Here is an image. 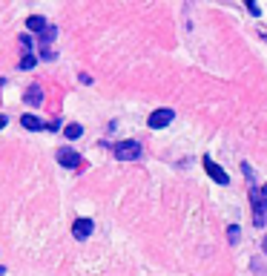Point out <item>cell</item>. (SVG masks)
Listing matches in <instances>:
<instances>
[{
  "label": "cell",
  "instance_id": "4fadbf2b",
  "mask_svg": "<svg viewBox=\"0 0 267 276\" xmlns=\"http://www.w3.org/2000/svg\"><path fill=\"white\" fill-rule=\"evenodd\" d=\"M35 64H37L35 55H23V58H20V66H17V69H32Z\"/></svg>",
  "mask_w": 267,
  "mask_h": 276
},
{
  "label": "cell",
  "instance_id": "9a60e30c",
  "mask_svg": "<svg viewBox=\"0 0 267 276\" xmlns=\"http://www.w3.org/2000/svg\"><path fill=\"white\" fill-rule=\"evenodd\" d=\"M3 126H6V115H0V130H3Z\"/></svg>",
  "mask_w": 267,
  "mask_h": 276
},
{
  "label": "cell",
  "instance_id": "7a4b0ae2",
  "mask_svg": "<svg viewBox=\"0 0 267 276\" xmlns=\"http://www.w3.org/2000/svg\"><path fill=\"white\" fill-rule=\"evenodd\" d=\"M118 161H138L144 147H141V141H118L115 147H112Z\"/></svg>",
  "mask_w": 267,
  "mask_h": 276
},
{
  "label": "cell",
  "instance_id": "5b68a950",
  "mask_svg": "<svg viewBox=\"0 0 267 276\" xmlns=\"http://www.w3.org/2000/svg\"><path fill=\"white\" fill-rule=\"evenodd\" d=\"M92 230H95L92 218H75V224H72V236L83 242V239H89V236H92Z\"/></svg>",
  "mask_w": 267,
  "mask_h": 276
},
{
  "label": "cell",
  "instance_id": "3957f363",
  "mask_svg": "<svg viewBox=\"0 0 267 276\" xmlns=\"http://www.w3.org/2000/svg\"><path fill=\"white\" fill-rule=\"evenodd\" d=\"M175 112L170 110V106H161V110H155V112L147 118V124H150V130H164L167 124H173Z\"/></svg>",
  "mask_w": 267,
  "mask_h": 276
},
{
  "label": "cell",
  "instance_id": "52a82bcc",
  "mask_svg": "<svg viewBox=\"0 0 267 276\" xmlns=\"http://www.w3.org/2000/svg\"><path fill=\"white\" fill-rule=\"evenodd\" d=\"M23 101L29 104V106H40V104H43V90H40V86H29V90H26V95H23Z\"/></svg>",
  "mask_w": 267,
  "mask_h": 276
},
{
  "label": "cell",
  "instance_id": "2e32d148",
  "mask_svg": "<svg viewBox=\"0 0 267 276\" xmlns=\"http://www.w3.org/2000/svg\"><path fill=\"white\" fill-rule=\"evenodd\" d=\"M265 253H267V236H265Z\"/></svg>",
  "mask_w": 267,
  "mask_h": 276
},
{
  "label": "cell",
  "instance_id": "9c48e42d",
  "mask_svg": "<svg viewBox=\"0 0 267 276\" xmlns=\"http://www.w3.org/2000/svg\"><path fill=\"white\" fill-rule=\"evenodd\" d=\"M20 124H23L26 130H32V132H37V130H43V126H46L37 115H23V118H20Z\"/></svg>",
  "mask_w": 267,
  "mask_h": 276
},
{
  "label": "cell",
  "instance_id": "ba28073f",
  "mask_svg": "<svg viewBox=\"0 0 267 276\" xmlns=\"http://www.w3.org/2000/svg\"><path fill=\"white\" fill-rule=\"evenodd\" d=\"M55 38H58V26H52V23H49L46 29H43L40 34H37V40H40V46H49L52 40H55Z\"/></svg>",
  "mask_w": 267,
  "mask_h": 276
},
{
  "label": "cell",
  "instance_id": "e0dca14e",
  "mask_svg": "<svg viewBox=\"0 0 267 276\" xmlns=\"http://www.w3.org/2000/svg\"><path fill=\"white\" fill-rule=\"evenodd\" d=\"M265 193H267V184H265Z\"/></svg>",
  "mask_w": 267,
  "mask_h": 276
},
{
  "label": "cell",
  "instance_id": "30bf717a",
  "mask_svg": "<svg viewBox=\"0 0 267 276\" xmlns=\"http://www.w3.org/2000/svg\"><path fill=\"white\" fill-rule=\"evenodd\" d=\"M26 26H29V32H43V29H46L49 23L43 20V18H40V14H32V18H29V20H26Z\"/></svg>",
  "mask_w": 267,
  "mask_h": 276
},
{
  "label": "cell",
  "instance_id": "7c38bea8",
  "mask_svg": "<svg viewBox=\"0 0 267 276\" xmlns=\"http://www.w3.org/2000/svg\"><path fill=\"white\" fill-rule=\"evenodd\" d=\"M239 239H242V228H239V224H230V228H227V242L236 244Z\"/></svg>",
  "mask_w": 267,
  "mask_h": 276
},
{
  "label": "cell",
  "instance_id": "8fae6325",
  "mask_svg": "<svg viewBox=\"0 0 267 276\" xmlns=\"http://www.w3.org/2000/svg\"><path fill=\"white\" fill-rule=\"evenodd\" d=\"M83 136V126L81 124H66V130H63V138H81Z\"/></svg>",
  "mask_w": 267,
  "mask_h": 276
},
{
  "label": "cell",
  "instance_id": "5bb4252c",
  "mask_svg": "<svg viewBox=\"0 0 267 276\" xmlns=\"http://www.w3.org/2000/svg\"><path fill=\"white\" fill-rule=\"evenodd\" d=\"M20 49L29 55V49H32V38H29V34H20Z\"/></svg>",
  "mask_w": 267,
  "mask_h": 276
},
{
  "label": "cell",
  "instance_id": "6da1fadb",
  "mask_svg": "<svg viewBox=\"0 0 267 276\" xmlns=\"http://www.w3.org/2000/svg\"><path fill=\"white\" fill-rule=\"evenodd\" d=\"M250 202H253V224L265 228L267 222V193H262L259 187H250Z\"/></svg>",
  "mask_w": 267,
  "mask_h": 276
},
{
  "label": "cell",
  "instance_id": "277c9868",
  "mask_svg": "<svg viewBox=\"0 0 267 276\" xmlns=\"http://www.w3.org/2000/svg\"><path fill=\"white\" fill-rule=\"evenodd\" d=\"M201 161H204V170H207V176H210V178H213L216 184H230V176L221 170V167H219V164H216L213 158H210V156H204Z\"/></svg>",
  "mask_w": 267,
  "mask_h": 276
},
{
  "label": "cell",
  "instance_id": "8992f818",
  "mask_svg": "<svg viewBox=\"0 0 267 276\" xmlns=\"http://www.w3.org/2000/svg\"><path fill=\"white\" fill-rule=\"evenodd\" d=\"M55 156H58L60 167H69V170H75V167H78V161H81V156H78L72 147H60Z\"/></svg>",
  "mask_w": 267,
  "mask_h": 276
},
{
  "label": "cell",
  "instance_id": "ac0fdd59",
  "mask_svg": "<svg viewBox=\"0 0 267 276\" xmlns=\"http://www.w3.org/2000/svg\"><path fill=\"white\" fill-rule=\"evenodd\" d=\"M0 274H3V268H0Z\"/></svg>",
  "mask_w": 267,
  "mask_h": 276
}]
</instances>
